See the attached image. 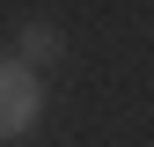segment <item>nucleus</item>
I'll list each match as a JSON object with an SVG mask.
<instances>
[{
	"label": "nucleus",
	"mask_w": 154,
	"mask_h": 147,
	"mask_svg": "<svg viewBox=\"0 0 154 147\" xmlns=\"http://www.w3.org/2000/svg\"><path fill=\"white\" fill-rule=\"evenodd\" d=\"M37 110H44V88H37V74L22 59H0V140H22L37 125Z\"/></svg>",
	"instance_id": "f257e3e1"
},
{
	"label": "nucleus",
	"mask_w": 154,
	"mask_h": 147,
	"mask_svg": "<svg viewBox=\"0 0 154 147\" xmlns=\"http://www.w3.org/2000/svg\"><path fill=\"white\" fill-rule=\"evenodd\" d=\"M59 30H51V22H22V66H44V59H59Z\"/></svg>",
	"instance_id": "f03ea898"
}]
</instances>
